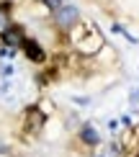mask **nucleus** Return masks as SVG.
<instances>
[{
  "label": "nucleus",
  "mask_w": 139,
  "mask_h": 157,
  "mask_svg": "<svg viewBox=\"0 0 139 157\" xmlns=\"http://www.w3.org/2000/svg\"><path fill=\"white\" fill-rule=\"evenodd\" d=\"M10 13H13V0H3L0 3V34L10 26Z\"/></svg>",
  "instance_id": "nucleus-7"
},
{
  "label": "nucleus",
  "mask_w": 139,
  "mask_h": 157,
  "mask_svg": "<svg viewBox=\"0 0 139 157\" xmlns=\"http://www.w3.org/2000/svg\"><path fill=\"white\" fill-rule=\"evenodd\" d=\"M52 21H54V26L62 34H67L75 23H80V10H77L75 5H62V8H57L52 13Z\"/></svg>",
  "instance_id": "nucleus-3"
},
{
  "label": "nucleus",
  "mask_w": 139,
  "mask_h": 157,
  "mask_svg": "<svg viewBox=\"0 0 139 157\" xmlns=\"http://www.w3.org/2000/svg\"><path fill=\"white\" fill-rule=\"evenodd\" d=\"M31 13H34L36 18H49V16H52V10L46 8L41 0H34V3H31Z\"/></svg>",
  "instance_id": "nucleus-9"
},
{
  "label": "nucleus",
  "mask_w": 139,
  "mask_h": 157,
  "mask_svg": "<svg viewBox=\"0 0 139 157\" xmlns=\"http://www.w3.org/2000/svg\"><path fill=\"white\" fill-rule=\"evenodd\" d=\"M134 129V134H137V157H139V126H131Z\"/></svg>",
  "instance_id": "nucleus-13"
},
{
  "label": "nucleus",
  "mask_w": 139,
  "mask_h": 157,
  "mask_svg": "<svg viewBox=\"0 0 139 157\" xmlns=\"http://www.w3.org/2000/svg\"><path fill=\"white\" fill-rule=\"evenodd\" d=\"M23 39H26V29L21 23H10L8 29L0 34V44H3L5 49H21V44H23Z\"/></svg>",
  "instance_id": "nucleus-4"
},
{
  "label": "nucleus",
  "mask_w": 139,
  "mask_h": 157,
  "mask_svg": "<svg viewBox=\"0 0 139 157\" xmlns=\"http://www.w3.org/2000/svg\"><path fill=\"white\" fill-rule=\"evenodd\" d=\"M77 139H80V144H85L88 149H95L98 144H101V134L95 132V126H93V124H80Z\"/></svg>",
  "instance_id": "nucleus-6"
},
{
  "label": "nucleus",
  "mask_w": 139,
  "mask_h": 157,
  "mask_svg": "<svg viewBox=\"0 0 139 157\" xmlns=\"http://www.w3.org/2000/svg\"><path fill=\"white\" fill-rule=\"evenodd\" d=\"M36 108L41 111V113L46 116V119H49V116L54 113V106H52V101H39V103H36Z\"/></svg>",
  "instance_id": "nucleus-10"
},
{
  "label": "nucleus",
  "mask_w": 139,
  "mask_h": 157,
  "mask_svg": "<svg viewBox=\"0 0 139 157\" xmlns=\"http://www.w3.org/2000/svg\"><path fill=\"white\" fill-rule=\"evenodd\" d=\"M88 21H80V23H75V26H72V29L67 31V39H70V41H72V47H75V44L77 41H80V39L85 36V34H88Z\"/></svg>",
  "instance_id": "nucleus-8"
},
{
  "label": "nucleus",
  "mask_w": 139,
  "mask_h": 157,
  "mask_svg": "<svg viewBox=\"0 0 139 157\" xmlns=\"http://www.w3.org/2000/svg\"><path fill=\"white\" fill-rule=\"evenodd\" d=\"M44 126H46V116H44L36 106H29V108L23 111V124H21L23 134H29V136H39V134L44 132Z\"/></svg>",
  "instance_id": "nucleus-2"
},
{
  "label": "nucleus",
  "mask_w": 139,
  "mask_h": 157,
  "mask_svg": "<svg viewBox=\"0 0 139 157\" xmlns=\"http://www.w3.org/2000/svg\"><path fill=\"white\" fill-rule=\"evenodd\" d=\"M21 52H23L26 59L34 62V64H44V62H46V49L41 47V41H36V39H31V36H26V39H23Z\"/></svg>",
  "instance_id": "nucleus-5"
},
{
  "label": "nucleus",
  "mask_w": 139,
  "mask_h": 157,
  "mask_svg": "<svg viewBox=\"0 0 139 157\" xmlns=\"http://www.w3.org/2000/svg\"><path fill=\"white\" fill-rule=\"evenodd\" d=\"M93 157H106V155H93Z\"/></svg>",
  "instance_id": "nucleus-15"
},
{
  "label": "nucleus",
  "mask_w": 139,
  "mask_h": 157,
  "mask_svg": "<svg viewBox=\"0 0 139 157\" xmlns=\"http://www.w3.org/2000/svg\"><path fill=\"white\" fill-rule=\"evenodd\" d=\"M8 75H13V67L10 64H3V77H8Z\"/></svg>",
  "instance_id": "nucleus-12"
},
{
  "label": "nucleus",
  "mask_w": 139,
  "mask_h": 157,
  "mask_svg": "<svg viewBox=\"0 0 139 157\" xmlns=\"http://www.w3.org/2000/svg\"><path fill=\"white\" fill-rule=\"evenodd\" d=\"M103 47H106V39H103V34H101V31H98V26H95V23H90V26H88V34H85L80 41L75 44L77 54H80V57H85V59L95 57Z\"/></svg>",
  "instance_id": "nucleus-1"
},
{
  "label": "nucleus",
  "mask_w": 139,
  "mask_h": 157,
  "mask_svg": "<svg viewBox=\"0 0 139 157\" xmlns=\"http://www.w3.org/2000/svg\"><path fill=\"white\" fill-rule=\"evenodd\" d=\"M41 3H44V5H46V8H49L52 13H54L57 8H62V5H64V3H62V0H41Z\"/></svg>",
  "instance_id": "nucleus-11"
},
{
  "label": "nucleus",
  "mask_w": 139,
  "mask_h": 157,
  "mask_svg": "<svg viewBox=\"0 0 139 157\" xmlns=\"http://www.w3.org/2000/svg\"><path fill=\"white\" fill-rule=\"evenodd\" d=\"M0 157H10V152H0Z\"/></svg>",
  "instance_id": "nucleus-14"
}]
</instances>
